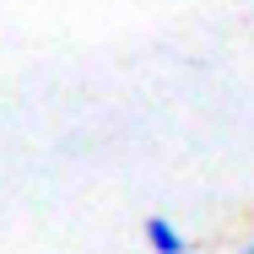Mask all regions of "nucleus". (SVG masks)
<instances>
[{
  "label": "nucleus",
  "instance_id": "nucleus-2",
  "mask_svg": "<svg viewBox=\"0 0 254 254\" xmlns=\"http://www.w3.org/2000/svg\"><path fill=\"white\" fill-rule=\"evenodd\" d=\"M238 254H254V238H249V244H244V249H238Z\"/></svg>",
  "mask_w": 254,
  "mask_h": 254
},
{
  "label": "nucleus",
  "instance_id": "nucleus-1",
  "mask_svg": "<svg viewBox=\"0 0 254 254\" xmlns=\"http://www.w3.org/2000/svg\"><path fill=\"white\" fill-rule=\"evenodd\" d=\"M141 238H146V249H152V254H190L184 233H179L168 216H146V222H141Z\"/></svg>",
  "mask_w": 254,
  "mask_h": 254
}]
</instances>
